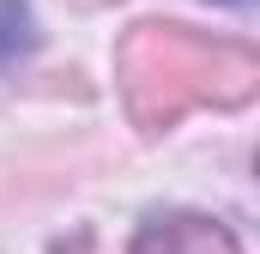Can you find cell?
Returning <instances> with one entry per match:
<instances>
[{"label":"cell","instance_id":"obj_2","mask_svg":"<svg viewBox=\"0 0 260 254\" xmlns=\"http://www.w3.org/2000/svg\"><path fill=\"white\" fill-rule=\"evenodd\" d=\"M127 254H242V248H236V236L218 218L164 212V218H145V230H139V242Z\"/></svg>","mask_w":260,"mask_h":254},{"label":"cell","instance_id":"obj_1","mask_svg":"<svg viewBox=\"0 0 260 254\" xmlns=\"http://www.w3.org/2000/svg\"><path fill=\"white\" fill-rule=\"evenodd\" d=\"M115 79L127 97L133 127L157 133V127L182 121L200 103H248L260 85L254 49L206 37L188 24H133L115 49Z\"/></svg>","mask_w":260,"mask_h":254},{"label":"cell","instance_id":"obj_3","mask_svg":"<svg viewBox=\"0 0 260 254\" xmlns=\"http://www.w3.org/2000/svg\"><path fill=\"white\" fill-rule=\"evenodd\" d=\"M230 6H236V0H230Z\"/></svg>","mask_w":260,"mask_h":254}]
</instances>
